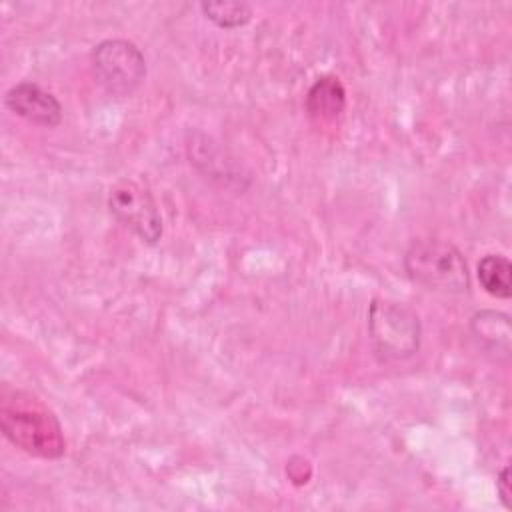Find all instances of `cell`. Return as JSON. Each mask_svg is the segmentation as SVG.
<instances>
[{
	"label": "cell",
	"instance_id": "7c38bea8",
	"mask_svg": "<svg viewBox=\"0 0 512 512\" xmlns=\"http://www.w3.org/2000/svg\"><path fill=\"white\" fill-rule=\"evenodd\" d=\"M496 492L506 510H512V490H510V468L504 466L496 476Z\"/></svg>",
	"mask_w": 512,
	"mask_h": 512
},
{
	"label": "cell",
	"instance_id": "52a82bcc",
	"mask_svg": "<svg viewBox=\"0 0 512 512\" xmlns=\"http://www.w3.org/2000/svg\"><path fill=\"white\" fill-rule=\"evenodd\" d=\"M346 110V88L338 76L324 74L306 92V112L316 124H330Z\"/></svg>",
	"mask_w": 512,
	"mask_h": 512
},
{
	"label": "cell",
	"instance_id": "6da1fadb",
	"mask_svg": "<svg viewBox=\"0 0 512 512\" xmlns=\"http://www.w3.org/2000/svg\"><path fill=\"white\" fill-rule=\"evenodd\" d=\"M0 428L8 442L30 456L56 460L66 450V440L56 414L28 392L4 396L0 406Z\"/></svg>",
	"mask_w": 512,
	"mask_h": 512
},
{
	"label": "cell",
	"instance_id": "5b68a950",
	"mask_svg": "<svg viewBox=\"0 0 512 512\" xmlns=\"http://www.w3.org/2000/svg\"><path fill=\"white\" fill-rule=\"evenodd\" d=\"M108 210L112 216L134 232L144 244L160 242L164 222L152 192L132 178L118 180L108 192Z\"/></svg>",
	"mask_w": 512,
	"mask_h": 512
},
{
	"label": "cell",
	"instance_id": "3957f363",
	"mask_svg": "<svg viewBox=\"0 0 512 512\" xmlns=\"http://www.w3.org/2000/svg\"><path fill=\"white\" fill-rule=\"evenodd\" d=\"M368 338L378 362H402L420 350L422 322L404 302L374 298L368 306Z\"/></svg>",
	"mask_w": 512,
	"mask_h": 512
},
{
	"label": "cell",
	"instance_id": "8fae6325",
	"mask_svg": "<svg viewBox=\"0 0 512 512\" xmlns=\"http://www.w3.org/2000/svg\"><path fill=\"white\" fill-rule=\"evenodd\" d=\"M200 10L206 20L214 22L220 28H240L252 20V6L238 0L224 2H200Z\"/></svg>",
	"mask_w": 512,
	"mask_h": 512
},
{
	"label": "cell",
	"instance_id": "7a4b0ae2",
	"mask_svg": "<svg viewBox=\"0 0 512 512\" xmlns=\"http://www.w3.org/2000/svg\"><path fill=\"white\" fill-rule=\"evenodd\" d=\"M406 276L418 286L438 294L470 292V270L462 252L448 240L414 238L402 258Z\"/></svg>",
	"mask_w": 512,
	"mask_h": 512
},
{
	"label": "cell",
	"instance_id": "9c48e42d",
	"mask_svg": "<svg viewBox=\"0 0 512 512\" xmlns=\"http://www.w3.org/2000/svg\"><path fill=\"white\" fill-rule=\"evenodd\" d=\"M482 288L500 300L512 296V264L504 254H486L476 266Z\"/></svg>",
	"mask_w": 512,
	"mask_h": 512
},
{
	"label": "cell",
	"instance_id": "277c9868",
	"mask_svg": "<svg viewBox=\"0 0 512 512\" xmlns=\"http://www.w3.org/2000/svg\"><path fill=\"white\" fill-rule=\"evenodd\" d=\"M92 70L100 86L116 96L134 94L146 78V60L140 48L126 38H106L92 48Z\"/></svg>",
	"mask_w": 512,
	"mask_h": 512
},
{
	"label": "cell",
	"instance_id": "30bf717a",
	"mask_svg": "<svg viewBox=\"0 0 512 512\" xmlns=\"http://www.w3.org/2000/svg\"><path fill=\"white\" fill-rule=\"evenodd\" d=\"M188 154H190V162L206 176H210L212 180H222L224 182V176L228 178V184L232 180H236V172L232 170V164H226L220 154H218V148L206 138L202 136V142H190L188 144ZM226 184V182H224Z\"/></svg>",
	"mask_w": 512,
	"mask_h": 512
},
{
	"label": "cell",
	"instance_id": "8992f818",
	"mask_svg": "<svg viewBox=\"0 0 512 512\" xmlns=\"http://www.w3.org/2000/svg\"><path fill=\"white\" fill-rule=\"evenodd\" d=\"M4 104L12 114L44 128H56L64 118L60 100L40 84L28 80L10 86L4 94Z\"/></svg>",
	"mask_w": 512,
	"mask_h": 512
},
{
	"label": "cell",
	"instance_id": "ba28073f",
	"mask_svg": "<svg viewBox=\"0 0 512 512\" xmlns=\"http://www.w3.org/2000/svg\"><path fill=\"white\" fill-rule=\"evenodd\" d=\"M470 330L474 338L490 352L510 354V316L496 310H480L470 318Z\"/></svg>",
	"mask_w": 512,
	"mask_h": 512
}]
</instances>
